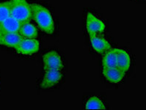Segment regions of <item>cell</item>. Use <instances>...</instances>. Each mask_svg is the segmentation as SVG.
I'll return each instance as SVG.
<instances>
[{
    "instance_id": "1",
    "label": "cell",
    "mask_w": 146,
    "mask_h": 110,
    "mask_svg": "<svg viewBox=\"0 0 146 110\" xmlns=\"http://www.w3.org/2000/svg\"><path fill=\"white\" fill-rule=\"evenodd\" d=\"M32 19L37 23L39 27L44 32L48 34L54 32V22L52 16L44 6L38 4H32Z\"/></svg>"
},
{
    "instance_id": "2",
    "label": "cell",
    "mask_w": 146,
    "mask_h": 110,
    "mask_svg": "<svg viewBox=\"0 0 146 110\" xmlns=\"http://www.w3.org/2000/svg\"><path fill=\"white\" fill-rule=\"evenodd\" d=\"M10 11L11 17L21 24L32 19L31 5L27 0H10Z\"/></svg>"
},
{
    "instance_id": "3",
    "label": "cell",
    "mask_w": 146,
    "mask_h": 110,
    "mask_svg": "<svg viewBox=\"0 0 146 110\" xmlns=\"http://www.w3.org/2000/svg\"><path fill=\"white\" fill-rule=\"evenodd\" d=\"M43 69L44 71L48 70H59L63 68V62L62 58L55 51H50L43 56Z\"/></svg>"
},
{
    "instance_id": "4",
    "label": "cell",
    "mask_w": 146,
    "mask_h": 110,
    "mask_svg": "<svg viewBox=\"0 0 146 110\" xmlns=\"http://www.w3.org/2000/svg\"><path fill=\"white\" fill-rule=\"evenodd\" d=\"M17 53L23 55H32L39 49V41L36 38H24L15 48Z\"/></svg>"
},
{
    "instance_id": "5",
    "label": "cell",
    "mask_w": 146,
    "mask_h": 110,
    "mask_svg": "<svg viewBox=\"0 0 146 110\" xmlns=\"http://www.w3.org/2000/svg\"><path fill=\"white\" fill-rule=\"evenodd\" d=\"M106 26L105 24L98 19L96 16L91 13L87 14L86 19V29L89 35L90 34H97L103 32Z\"/></svg>"
},
{
    "instance_id": "6",
    "label": "cell",
    "mask_w": 146,
    "mask_h": 110,
    "mask_svg": "<svg viewBox=\"0 0 146 110\" xmlns=\"http://www.w3.org/2000/svg\"><path fill=\"white\" fill-rule=\"evenodd\" d=\"M62 73L59 70H48L45 71L43 81L40 84V87L43 89H48L58 84L62 79Z\"/></svg>"
},
{
    "instance_id": "7",
    "label": "cell",
    "mask_w": 146,
    "mask_h": 110,
    "mask_svg": "<svg viewBox=\"0 0 146 110\" xmlns=\"http://www.w3.org/2000/svg\"><path fill=\"white\" fill-rule=\"evenodd\" d=\"M90 40L93 49L100 54H103L112 48L108 40L98 34H90Z\"/></svg>"
},
{
    "instance_id": "8",
    "label": "cell",
    "mask_w": 146,
    "mask_h": 110,
    "mask_svg": "<svg viewBox=\"0 0 146 110\" xmlns=\"http://www.w3.org/2000/svg\"><path fill=\"white\" fill-rule=\"evenodd\" d=\"M23 39L19 32H11L0 34V45L15 48Z\"/></svg>"
},
{
    "instance_id": "9",
    "label": "cell",
    "mask_w": 146,
    "mask_h": 110,
    "mask_svg": "<svg viewBox=\"0 0 146 110\" xmlns=\"http://www.w3.org/2000/svg\"><path fill=\"white\" fill-rule=\"evenodd\" d=\"M102 73L105 79L111 83H119L125 76V72L117 67L103 68Z\"/></svg>"
},
{
    "instance_id": "10",
    "label": "cell",
    "mask_w": 146,
    "mask_h": 110,
    "mask_svg": "<svg viewBox=\"0 0 146 110\" xmlns=\"http://www.w3.org/2000/svg\"><path fill=\"white\" fill-rule=\"evenodd\" d=\"M21 24L19 21L11 16L2 23H0V34L11 32H19Z\"/></svg>"
},
{
    "instance_id": "11",
    "label": "cell",
    "mask_w": 146,
    "mask_h": 110,
    "mask_svg": "<svg viewBox=\"0 0 146 110\" xmlns=\"http://www.w3.org/2000/svg\"><path fill=\"white\" fill-rule=\"evenodd\" d=\"M116 51H117V67L125 73L129 70L131 66L130 56L127 52L121 48H116Z\"/></svg>"
},
{
    "instance_id": "12",
    "label": "cell",
    "mask_w": 146,
    "mask_h": 110,
    "mask_svg": "<svg viewBox=\"0 0 146 110\" xmlns=\"http://www.w3.org/2000/svg\"><path fill=\"white\" fill-rule=\"evenodd\" d=\"M103 68H115L117 66V51L116 48H110L104 54L102 60Z\"/></svg>"
},
{
    "instance_id": "13",
    "label": "cell",
    "mask_w": 146,
    "mask_h": 110,
    "mask_svg": "<svg viewBox=\"0 0 146 110\" xmlns=\"http://www.w3.org/2000/svg\"><path fill=\"white\" fill-rule=\"evenodd\" d=\"M19 33L24 38H36L38 34L36 27L29 21L21 24Z\"/></svg>"
},
{
    "instance_id": "14",
    "label": "cell",
    "mask_w": 146,
    "mask_h": 110,
    "mask_svg": "<svg viewBox=\"0 0 146 110\" xmlns=\"http://www.w3.org/2000/svg\"><path fill=\"white\" fill-rule=\"evenodd\" d=\"M86 109H105V105L102 99L96 96L90 98L85 103Z\"/></svg>"
},
{
    "instance_id": "15",
    "label": "cell",
    "mask_w": 146,
    "mask_h": 110,
    "mask_svg": "<svg viewBox=\"0 0 146 110\" xmlns=\"http://www.w3.org/2000/svg\"><path fill=\"white\" fill-rule=\"evenodd\" d=\"M11 17L10 1L0 3V23Z\"/></svg>"
}]
</instances>
